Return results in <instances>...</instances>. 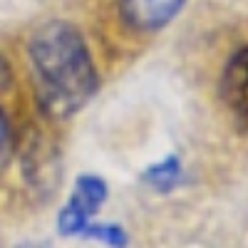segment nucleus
<instances>
[{"instance_id": "39448f33", "label": "nucleus", "mask_w": 248, "mask_h": 248, "mask_svg": "<svg viewBox=\"0 0 248 248\" xmlns=\"http://www.w3.org/2000/svg\"><path fill=\"white\" fill-rule=\"evenodd\" d=\"M141 181L149 184L152 189L159 191V194H169L184 181V164H181V159L176 154H169V156H164L161 161H156V164H152V167L144 169Z\"/></svg>"}, {"instance_id": "423d86ee", "label": "nucleus", "mask_w": 248, "mask_h": 248, "mask_svg": "<svg viewBox=\"0 0 248 248\" xmlns=\"http://www.w3.org/2000/svg\"><path fill=\"white\" fill-rule=\"evenodd\" d=\"M85 238H94L99 243H107L109 248H127L129 243V236L127 231L122 229L119 223H92L85 229V233H82Z\"/></svg>"}, {"instance_id": "7ed1b4c3", "label": "nucleus", "mask_w": 248, "mask_h": 248, "mask_svg": "<svg viewBox=\"0 0 248 248\" xmlns=\"http://www.w3.org/2000/svg\"><path fill=\"white\" fill-rule=\"evenodd\" d=\"M218 102L233 127L248 134V45L226 60L218 77Z\"/></svg>"}, {"instance_id": "f257e3e1", "label": "nucleus", "mask_w": 248, "mask_h": 248, "mask_svg": "<svg viewBox=\"0 0 248 248\" xmlns=\"http://www.w3.org/2000/svg\"><path fill=\"white\" fill-rule=\"evenodd\" d=\"M28 60L37 105L50 117H72L99 90L90 47L70 23L52 20L37 28L28 40Z\"/></svg>"}, {"instance_id": "20e7f679", "label": "nucleus", "mask_w": 248, "mask_h": 248, "mask_svg": "<svg viewBox=\"0 0 248 248\" xmlns=\"http://www.w3.org/2000/svg\"><path fill=\"white\" fill-rule=\"evenodd\" d=\"M186 0H119V17L134 32H159L181 13Z\"/></svg>"}, {"instance_id": "0eeeda50", "label": "nucleus", "mask_w": 248, "mask_h": 248, "mask_svg": "<svg viewBox=\"0 0 248 248\" xmlns=\"http://www.w3.org/2000/svg\"><path fill=\"white\" fill-rule=\"evenodd\" d=\"M0 122H3V167H8L13 156V134H10V122L5 112L0 114Z\"/></svg>"}, {"instance_id": "f03ea898", "label": "nucleus", "mask_w": 248, "mask_h": 248, "mask_svg": "<svg viewBox=\"0 0 248 248\" xmlns=\"http://www.w3.org/2000/svg\"><path fill=\"white\" fill-rule=\"evenodd\" d=\"M109 199L107 181L94 174H79L65 209L57 216V231L62 236H82L90 226V218L99 211V206Z\"/></svg>"}]
</instances>
